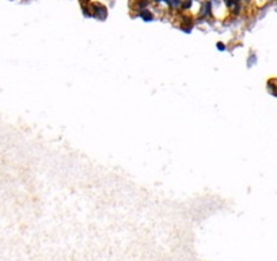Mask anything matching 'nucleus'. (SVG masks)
<instances>
[{
    "label": "nucleus",
    "mask_w": 277,
    "mask_h": 261,
    "mask_svg": "<svg viewBox=\"0 0 277 261\" xmlns=\"http://www.w3.org/2000/svg\"><path fill=\"white\" fill-rule=\"evenodd\" d=\"M151 4H154V0H133L132 3V11H135L136 14L143 10L150 8Z\"/></svg>",
    "instance_id": "7ed1b4c3"
},
{
    "label": "nucleus",
    "mask_w": 277,
    "mask_h": 261,
    "mask_svg": "<svg viewBox=\"0 0 277 261\" xmlns=\"http://www.w3.org/2000/svg\"><path fill=\"white\" fill-rule=\"evenodd\" d=\"M257 55L255 53H250L249 56H247V60H246V64H247V67H253V65H255L257 64Z\"/></svg>",
    "instance_id": "0eeeda50"
},
{
    "label": "nucleus",
    "mask_w": 277,
    "mask_h": 261,
    "mask_svg": "<svg viewBox=\"0 0 277 261\" xmlns=\"http://www.w3.org/2000/svg\"><path fill=\"white\" fill-rule=\"evenodd\" d=\"M266 90L270 95H273L277 98V79L276 78H270L268 82H266Z\"/></svg>",
    "instance_id": "39448f33"
},
{
    "label": "nucleus",
    "mask_w": 277,
    "mask_h": 261,
    "mask_svg": "<svg viewBox=\"0 0 277 261\" xmlns=\"http://www.w3.org/2000/svg\"><path fill=\"white\" fill-rule=\"evenodd\" d=\"M216 49H218L219 52H226V51H228V46H227L226 42H223V41H219V42L216 44Z\"/></svg>",
    "instance_id": "1a4fd4ad"
},
{
    "label": "nucleus",
    "mask_w": 277,
    "mask_h": 261,
    "mask_svg": "<svg viewBox=\"0 0 277 261\" xmlns=\"http://www.w3.org/2000/svg\"><path fill=\"white\" fill-rule=\"evenodd\" d=\"M213 16V6H212V0H205L201 3V7L198 10V20H204L206 22Z\"/></svg>",
    "instance_id": "f257e3e1"
},
{
    "label": "nucleus",
    "mask_w": 277,
    "mask_h": 261,
    "mask_svg": "<svg viewBox=\"0 0 277 261\" xmlns=\"http://www.w3.org/2000/svg\"><path fill=\"white\" fill-rule=\"evenodd\" d=\"M193 1H196V0H193Z\"/></svg>",
    "instance_id": "9d476101"
},
{
    "label": "nucleus",
    "mask_w": 277,
    "mask_h": 261,
    "mask_svg": "<svg viewBox=\"0 0 277 261\" xmlns=\"http://www.w3.org/2000/svg\"><path fill=\"white\" fill-rule=\"evenodd\" d=\"M91 14L92 18H95L97 20H105L107 18V7L105 4L99 3V1H94L91 3Z\"/></svg>",
    "instance_id": "f03ea898"
},
{
    "label": "nucleus",
    "mask_w": 277,
    "mask_h": 261,
    "mask_svg": "<svg viewBox=\"0 0 277 261\" xmlns=\"http://www.w3.org/2000/svg\"><path fill=\"white\" fill-rule=\"evenodd\" d=\"M223 3H224V6H226L227 10H231V8H234L235 6L241 4L242 0H223ZM242 4H243V3H242Z\"/></svg>",
    "instance_id": "6e6552de"
},
{
    "label": "nucleus",
    "mask_w": 277,
    "mask_h": 261,
    "mask_svg": "<svg viewBox=\"0 0 277 261\" xmlns=\"http://www.w3.org/2000/svg\"><path fill=\"white\" fill-rule=\"evenodd\" d=\"M193 7V0H182V6H181V12H187Z\"/></svg>",
    "instance_id": "423d86ee"
},
{
    "label": "nucleus",
    "mask_w": 277,
    "mask_h": 261,
    "mask_svg": "<svg viewBox=\"0 0 277 261\" xmlns=\"http://www.w3.org/2000/svg\"><path fill=\"white\" fill-rule=\"evenodd\" d=\"M136 16H137V18H140V19H143L144 22H152V20L155 19L154 11H151L150 8H147V10H143V11L137 12V14H136Z\"/></svg>",
    "instance_id": "20e7f679"
}]
</instances>
